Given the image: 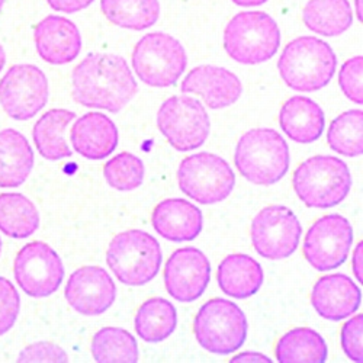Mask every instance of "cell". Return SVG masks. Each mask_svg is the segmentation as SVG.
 Segmentation results:
<instances>
[{
    "instance_id": "cell-32",
    "label": "cell",
    "mask_w": 363,
    "mask_h": 363,
    "mask_svg": "<svg viewBox=\"0 0 363 363\" xmlns=\"http://www.w3.org/2000/svg\"><path fill=\"white\" fill-rule=\"evenodd\" d=\"M363 112L352 109L339 115L327 131V143L336 153L346 157H357L363 151Z\"/></svg>"
},
{
    "instance_id": "cell-37",
    "label": "cell",
    "mask_w": 363,
    "mask_h": 363,
    "mask_svg": "<svg viewBox=\"0 0 363 363\" xmlns=\"http://www.w3.org/2000/svg\"><path fill=\"white\" fill-rule=\"evenodd\" d=\"M18 362H69V354L55 343L38 342L26 346L19 353Z\"/></svg>"
},
{
    "instance_id": "cell-6",
    "label": "cell",
    "mask_w": 363,
    "mask_h": 363,
    "mask_svg": "<svg viewBox=\"0 0 363 363\" xmlns=\"http://www.w3.org/2000/svg\"><path fill=\"white\" fill-rule=\"evenodd\" d=\"M279 47V26L264 12H240L225 26L224 48L237 63H264L278 52Z\"/></svg>"
},
{
    "instance_id": "cell-42",
    "label": "cell",
    "mask_w": 363,
    "mask_h": 363,
    "mask_svg": "<svg viewBox=\"0 0 363 363\" xmlns=\"http://www.w3.org/2000/svg\"><path fill=\"white\" fill-rule=\"evenodd\" d=\"M5 63H6V54H5V50H4L2 44H0V72L4 70Z\"/></svg>"
},
{
    "instance_id": "cell-24",
    "label": "cell",
    "mask_w": 363,
    "mask_h": 363,
    "mask_svg": "<svg viewBox=\"0 0 363 363\" xmlns=\"http://www.w3.org/2000/svg\"><path fill=\"white\" fill-rule=\"evenodd\" d=\"M217 281L225 295L247 299L260 291L263 269L247 255H230L218 266Z\"/></svg>"
},
{
    "instance_id": "cell-16",
    "label": "cell",
    "mask_w": 363,
    "mask_h": 363,
    "mask_svg": "<svg viewBox=\"0 0 363 363\" xmlns=\"http://www.w3.org/2000/svg\"><path fill=\"white\" fill-rule=\"evenodd\" d=\"M65 296L69 306L79 314L101 315L115 302L116 286L104 267L83 266L70 275Z\"/></svg>"
},
{
    "instance_id": "cell-26",
    "label": "cell",
    "mask_w": 363,
    "mask_h": 363,
    "mask_svg": "<svg viewBox=\"0 0 363 363\" xmlns=\"http://www.w3.org/2000/svg\"><path fill=\"white\" fill-rule=\"evenodd\" d=\"M302 21L318 35L337 37L352 26L353 12L349 0H308Z\"/></svg>"
},
{
    "instance_id": "cell-7",
    "label": "cell",
    "mask_w": 363,
    "mask_h": 363,
    "mask_svg": "<svg viewBox=\"0 0 363 363\" xmlns=\"http://www.w3.org/2000/svg\"><path fill=\"white\" fill-rule=\"evenodd\" d=\"M249 323L234 302L214 298L199 308L194 320V335L202 349L216 354H230L247 339Z\"/></svg>"
},
{
    "instance_id": "cell-17",
    "label": "cell",
    "mask_w": 363,
    "mask_h": 363,
    "mask_svg": "<svg viewBox=\"0 0 363 363\" xmlns=\"http://www.w3.org/2000/svg\"><path fill=\"white\" fill-rule=\"evenodd\" d=\"M34 41L38 55L54 66L72 63L82 50L79 28L58 15H50L35 25Z\"/></svg>"
},
{
    "instance_id": "cell-27",
    "label": "cell",
    "mask_w": 363,
    "mask_h": 363,
    "mask_svg": "<svg viewBox=\"0 0 363 363\" xmlns=\"http://www.w3.org/2000/svg\"><path fill=\"white\" fill-rule=\"evenodd\" d=\"M134 327L138 337L144 342H164L177 327L176 308L164 298H150L138 307Z\"/></svg>"
},
{
    "instance_id": "cell-11",
    "label": "cell",
    "mask_w": 363,
    "mask_h": 363,
    "mask_svg": "<svg viewBox=\"0 0 363 363\" xmlns=\"http://www.w3.org/2000/svg\"><path fill=\"white\" fill-rule=\"evenodd\" d=\"M47 76L34 65H15L0 80V105L16 121L34 118L48 102Z\"/></svg>"
},
{
    "instance_id": "cell-40",
    "label": "cell",
    "mask_w": 363,
    "mask_h": 363,
    "mask_svg": "<svg viewBox=\"0 0 363 363\" xmlns=\"http://www.w3.org/2000/svg\"><path fill=\"white\" fill-rule=\"evenodd\" d=\"M362 250H363V243L360 241V243H357V246L354 247L353 250V260H352V266H353V274L356 277V279L362 284L363 282V275H362V259H363V255H362Z\"/></svg>"
},
{
    "instance_id": "cell-9",
    "label": "cell",
    "mask_w": 363,
    "mask_h": 363,
    "mask_svg": "<svg viewBox=\"0 0 363 363\" xmlns=\"http://www.w3.org/2000/svg\"><path fill=\"white\" fill-rule=\"evenodd\" d=\"M177 184L191 199L202 205H213L231 195L235 174L223 157L213 153H196L179 164Z\"/></svg>"
},
{
    "instance_id": "cell-20",
    "label": "cell",
    "mask_w": 363,
    "mask_h": 363,
    "mask_svg": "<svg viewBox=\"0 0 363 363\" xmlns=\"http://www.w3.org/2000/svg\"><path fill=\"white\" fill-rule=\"evenodd\" d=\"M151 225L163 238L173 243L195 240L203 228L202 211L189 201L170 198L156 205Z\"/></svg>"
},
{
    "instance_id": "cell-10",
    "label": "cell",
    "mask_w": 363,
    "mask_h": 363,
    "mask_svg": "<svg viewBox=\"0 0 363 363\" xmlns=\"http://www.w3.org/2000/svg\"><path fill=\"white\" fill-rule=\"evenodd\" d=\"M157 127L174 150L186 153L206 141L211 119L199 101L180 95L163 102L157 112Z\"/></svg>"
},
{
    "instance_id": "cell-12",
    "label": "cell",
    "mask_w": 363,
    "mask_h": 363,
    "mask_svg": "<svg viewBox=\"0 0 363 363\" xmlns=\"http://www.w3.org/2000/svg\"><path fill=\"white\" fill-rule=\"evenodd\" d=\"M13 275L19 288L33 298L52 295L65 279V266L57 252L44 241L25 245L16 255Z\"/></svg>"
},
{
    "instance_id": "cell-30",
    "label": "cell",
    "mask_w": 363,
    "mask_h": 363,
    "mask_svg": "<svg viewBox=\"0 0 363 363\" xmlns=\"http://www.w3.org/2000/svg\"><path fill=\"white\" fill-rule=\"evenodd\" d=\"M101 11L116 26L144 31L159 21L160 4L159 0H101Z\"/></svg>"
},
{
    "instance_id": "cell-45",
    "label": "cell",
    "mask_w": 363,
    "mask_h": 363,
    "mask_svg": "<svg viewBox=\"0 0 363 363\" xmlns=\"http://www.w3.org/2000/svg\"><path fill=\"white\" fill-rule=\"evenodd\" d=\"M0 255H2V240H0Z\"/></svg>"
},
{
    "instance_id": "cell-44",
    "label": "cell",
    "mask_w": 363,
    "mask_h": 363,
    "mask_svg": "<svg viewBox=\"0 0 363 363\" xmlns=\"http://www.w3.org/2000/svg\"><path fill=\"white\" fill-rule=\"evenodd\" d=\"M4 5H5V0H0V12H2V9H4Z\"/></svg>"
},
{
    "instance_id": "cell-33",
    "label": "cell",
    "mask_w": 363,
    "mask_h": 363,
    "mask_svg": "<svg viewBox=\"0 0 363 363\" xmlns=\"http://www.w3.org/2000/svg\"><path fill=\"white\" fill-rule=\"evenodd\" d=\"M106 184L116 191H134L140 188L145 177V167L141 159L131 153H119L104 166Z\"/></svg>"
},
{
    "instance_id": "cell-8",
    "label": "cell",
    "mask_w": 363,
    "mask_h": 363,
    "mask_svg": "<svg viewBox=\"0 0 363 363\" xmlns=\"http://www.w3.org/2000/svg\"><path fill=\"white\" fill-rule=\"evenodd\" d=\"M133 69L151 87H169L184 74L186 51L174 37L163 33L144 35L134 47Z\"/></svg>"
},
{
    "instance_id": "cell-22",
    "label": "cell",
    "mask_w": 363,
    "mask_h": 363,
    "mask_svg": "<svg viewBox=\"0 0 363 363\" xmlns=\"http://www.w3.org/2000/svg\"><path fill=\"white\" fill-rule=\"evenodd\" d=\"M325 118L318 104L306 96H292L281 108L279 125L295 143L310 144L324 131Z\"/></svg>"
},
{
    "instance_id": "cell-15",
    "label": "cell",
    "mask_w": 363,
    "mask_h": 363,
    "mask_svg": "<svg viewBox=\"0 0 363 363\" xmlns=\"http://www.w3.org/2000/svg\"><path fill=\"white\" fill-rule=\"evenodd\" d=\"M163 279L169 295L188 304L199 299L206 291L211 279V263L195 247L179 249L167 259Z\"/></svg>"
},
{
    "instance_id": "cell-31",
    "label": "cell",
    "mask_w": 363,
    "mask_h": 363,
    "mask_svg": "<svg viewBox=\"0 0 363 363\" xmlns=\"http://www.w3.org/2000/svg\"><path fill=\"white\" fill-rule=\"evenodd\" d=\"M92 356L99 363H135L138 362V345L130 331L105 327L92 339Z\"/></svg>"
},
{
    "instance_id": "cell-18",
    "label": "cell",
    "mask_w": 363,
    "mask_h": 363,
    "mask_svg": "<svg viewBox=\"0 0 363 363\" xmlns=\"http://www.w3.org/2000/svg\"><path fill=\"white\" fill-rule=\"evenodd\" d=\"M182 92L202 98L211 109H223L234 105L243 92L240 79L217 66H198L182 82Z\"/></svg>"
},
{
    "instance_id": "cell-35",
    "label": "cell",
    "mask_w": 363,
    "mask_h": 363,
    "mask_svg": "<svg viewBox=\"0 0 363 363\" xmlns=\"http://www.w3.org/2000/svg\"><path fill=\"white\" fill-rule=\"evenodd\" d=\"M362 73H363V58L360 55L349 58L342 66L339 73V86L342 92L354 104L362 105L363 90H362Z\"/></svg>"
},
{
    "instance_id": "cell-21",
    "label": "cell",
    "mask_w": 363,
    "mask_h": 363,
    "mask_svg": "<svg viewBox=\"0 0 363 363\" xmlns=\"http://www.w3.org/2000/svg\"><path fill=\"white\" fill-rule=\"evenodd\" d=\"M76 153L89 160H104L115 151L119 140L113 121L101 112L80 116L70 133Z\"/></svg>"
},
{
    "instance_id": "cell-34",
    "label": "cell",
    "mask_w": 363,
    "mask_h": 363,
    "mask_svg": "<svg viewBox=\"0 0 363 363\" xmlns=\"http://www.w3.org/2000/svg\"><path fill=\"white\" fill-rule=\"evenodd\" d=\"M21 310V298L13 284L0 277V336L15 325Z\"/></svg>"
},
{
    "instance_id": "cell-25",
    "label": "cell",
    "mask_w": 363,
    "mask_h": 363,
    "mask_svg": "<svg viewBox=\"0 0 363 363\" xmlns=\"http://www.w3.org/2000/svg\"><path fill=\"white\" fill-rule=\"evenodd\" d=\"M74 118L76 113L72 111L51 109L37 121L33 130V138L44 159L55 162L73 155L65 133Z\"/></svg>"
},
{
    "instance_id": "cell-43",
    "label": "cell",
    "mask_w": 363,
    "mask_h": 363,
    "mask_svg": "<svg viewBox=\"0 0 363 363\" xmlns=\"http://www.w3.org/2000/svg\"><path fill=\"white\" fill-rule=\"evenodd\" d=\"M356 4H357V18L362 21V8H360V4H362V2H360V0H357Z\"/></svg>"
},
{
    "instance_id": "cell-4",
    "label": "cell",
    "mask_w": 363,
    "mask_h": 363,
    "mask_svg": "<svg viewBox=\"0 0 363 363\" xmlns=\"http://www.w3.org/2000/svg\"><path fill=\"white\" fill-rule=\"evenodd\" d=\"M292 186L299 201L308 208L328 209L346 199L352 188V176L340 159L314 156L296 167Z\"/></svg>"
},
{
    "instance_id": "cell-36",
    "label": "cell",
    "mask_w": 363,
    "mask_h": 363,
    "mask_svg": "<svg viewBox=\"0 0 363 363\" xmlns=\"http://www.w3.org/2000/svg\"><path fill=\"white\" fill-rule=\"evenodd\" d=\"M362 328H363V315H353L342 328L340 342L345 354L360 363L363 360V346H362Z\"/></svg>"
},
{
    "instance_id": "cell-41",
    "label": "cell",
    "mask_w": 363,
    "mask_h": 363,
    "mask_svg": "<svg viewBox=\"0 0 363 363\" xmlns=\"http://www.w3.org/2000/svg\"><path fill=\"white\" fill-rule=\"evenodd\" d=\"M231 2L238 6H243V8H252V6L263 5L267 2V0H231Z\"/></svg>"
},
{
    "instance_id": "cell-28",
    "label": "cell",
    "mask_w": 363,
    "mask_h": 363,
    "mask_svg": "<svg viewBox=\"0 0 363 363\" xmlns=\"http://www.w3.org/2000/svg\"><path fill=\"white\" fill-rule=\"evenodd\" d=\"M275 356L281 363H323L328 350L321 335L308 327L292 328L277 342Z\"/></svg>"
},
{
    "instance_id": "cell-29",
    "label": "cell",
    "mask_w": 363,
    "mask_h": 363,
    "mask_svg": "<svg viewBox=\"0 0 363 363\" xmlns=\"http://www.w3.org/2000/svg\"><path fill=\"white\" fill-rule=\"evenodd\" d=\"M40 227L35 203L22 194L0 195V231L12 238H26Z\"/></svg>"
},
{
    "instance_id": "cell-38",
    "label": "cell",
    "mask_w": 363,
    "mask_h": 363,
    "mask_svg": "<svg viewBox=\"0 0 363 363\" xmlns=\"http://www.w3.org/2000/svg\"><path fill=\"white\" fill-rule=\"evenodd\" d=\"M95 0H47V4L55 12L76 13L92 5Z\"/></svg>"
},
{
    "instance_id": "cell-2",
    "label": "cell",
    "mask_w": 363,
    "mask_h": 363,
    "mask_svg": "<svg viewBox=\"0 0 363 363\" xmlns=\"http://www.w3.org/2000/svg\"><path fill=\"white\" fill-rule=\"evenodd\" d=\"M337 57L333 48L315 37H299L285 45L278 70L285 84L296 92H315L325 87L336 73Z\"/></svg>"
},
{
    "instance_id": "cell-19",
    "label": "cell",
    "mask_w": 363,
    "mask_h": 363,
    "mask_svg": "<svg viewBox=\"0 0 363 363\" xmlns=\"http://www.w3.org/2000/svg\"><path fill=\"white\" fill-rule=\"evenodd\" d=\"M359 286L346 275L335 274L320 278L311 291V304L320 317L342 321L352 317L360 307Z\"/></svg>"
},
{
    "instance_id": "cell-13",
    "label": "cell",
    "mask_w": 363,
    "mask_h": 363,
    "mask_svg": "<svg viewBox=\"0 0 363 363\" xmlns=\"http://www.w3.org/2000/svg\"><path fill=\"white\" fill-rule=\"evenodd\" d=\"M353 245V228L347 218L330 214L317 220L306 234L302 253L318 272L340 267Z\"/></svg>"
},
{
    "instance_id": "cell-5",
    "label": "cell",
    "mask_w": 363,
    "mask_h": 363,
    "mask_svg": "<svg viewBox=\"0 0 363 363\" xmlns=\"http://www.w3.org/2000/svg\"><path fill=\"white\" fill-rule=\"evenodd\" d=\"M106 263L119 282L128 286H143L157 277L162 266V249L151 234L128 230L112 238L106 252Z\"/></svg>"
},
{
    "instance_id": "cell-14",
    "label": "cell",
    "mask_w": 363,
    "mask_h": 363,
    "mask_svg": "<svg viewBox=\"0 0 363 363\" xmlns=\"http://www.w3.org/2000/svg\"><path fill=\"white\" fill-rule=\"evenodd\" d=\"M302 234L301 223L284 205L263 208L252 221V243L264 259L282 260L292 256Z\"/></svg>"
},
{
    "instance_id": "cell-23",
    "label": "cell",
    "mask_w": 363,
    "mask_h": 363,
    "mask_svg": "<svg viewBox=\"0 0 363 363\" xmlns=\"http://www.w3.org/2000/svg\"><path fill=\"white\" fill-rule=\"evenodd\" d=\"M34 169V151L16 130L0 131V188H18Z\"/></svg>"
},
{
    "instance_id": "cell-1",
    "label": "cell",
    "mask_w": 363,
    "mask_h": 363,
    "mask_svg": "<svg viewBox=\"0 0 363 363\" xmlns=\"http://www.w3.org/2000/svg\"><path fill=\"white\" fill-rule=\"evenodd\" d=\"M72 84L79 105L112 113L124 109L138 92L125 58L106 52L86 55L73 70Z\"/></svg>"
},
{
    "instance_id": "cell-39",
    "label": "cell",
    "mask_w": 363,
    "mask_h": 363,
    "mask_svg": "<svg viewBox=\"0 0 363 363\" xmlns=\"http://www.w3.org/2000/svg\"><path fill=\"white\" fill-rule=\"evenodd\" d=\"M230 362L233 363H249V362H260V363H270L272 360L262 354V353H255V352H245V353H240L237 356H234Z\"/></svg>"
},
{
    "instance_id": "cell-3",
    "label": "cell",
    "mask_w": 363,
    "mask_h": 363,
    "mask_svg": "<svg viewBox=\"0 0 363 363\" xmlns=\"http://www.w3.org/2000/svg\"><path fill=\"white\" fill-rule=\"evenodd\" d=\"M234 164L250 184L272 186L288 173L289 147L278 131L255 128L240 138Z\"/></svg>"
}]
</instances>
